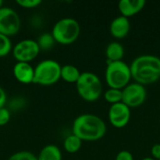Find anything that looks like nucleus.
<instances>
[{"label":"nucleus","instance_id":"nucleus-1","mask_svg":"<svg viewBox=\"0 0 160 160\" xmlns=\"http://www.w3.org/2000/svg\"><path fill=\"white\" fill-rule=\"evenodd\" d=\"M129 67L132 79L143 86L155 83L160 79V57L157 55H140Z\"/></svg>","mask_w":160,"mask_h":160},{"label":"nucleus","instance_id":"nucleus-2","mask_svg":"<svg viewBox=\"0 0 160 160\" xmlns=\"http://www.w3.org/2000/svg\"><path fill=\"white\" fill-rule=\"evenodd\" d=\"M106 132V123L96 114H81L74 119L72 124V134L79 137L82 141H98L105 136Z\"/></svg>","mask_w":160,"mask_h":160},{"label":"nucleus","instance_id":"nucleus-3","mask_svg":"<svg viewBox=\"0 0 160 160\" xmlns=\"http://www.w3.org/2000/svg\"><path fill=\"white\" fill-rule=\"evenodd\" d=\"M132 79L130 67L122 61L107 62L105 70V81L109 88L123 90L130 83Z\"/></svg>","mask_w":160,"mask_h":160},{"label":"nucleus","instance_id":"nucleus-4","mask_svg":"<svg viewBox=\"0 0 160 160\" xmlns=\"http://www.w3.org/2000/svg\"><path fill=\"white\" fill-rule=\"evenodd\" d=\"M76 89L83 100L94 102L102 95V82L97 74L90 71L82 72L76 82Z\"/></svg>","mask_w":160,"mask_h":160},{"label":"nucleus","instance_id":"nucleus-5","mask_svg":"<svg viewBox=\"0 0 160 160\" xmlns=\"http://www.w3.org/2000/svg\"><path fill=\"white\" fill-rule=\"evenodd\" d=\"M81 33V26L77 20L73 18H62L58 20L52 30V35L55 42L62 45H69L75 42Z\"/></svg>","mask_w":160,"mask_h":160},{"label":"nucleus","instance_id":"nucleus-6","mask_svg":"<svg viewBox=\"0 0 160 160\" xmlns=\"http://www.w3.org/2000/svg\"><path fill=\"white\" fill-rule=\"evenodd\" d=\"M62 66L53 59L40 61L35 67L34 82L42 86L53 85L61 79Z\"/></svg>","mask_w":160,"mask_h":160},{"label":"nucleus","instance_id":"nucleus-7","mask_svg":"<svg viewBox=\"0 0 160 160\" xmlns=\"http://www.w3.org/2000/svg\"><path fill=\"white\" fill-rule=\"evenodd\" d=\"M40 52L37 40L25 38L17 42L12 49V55L17 62L30 63L35 60Z\"/></svg>","mask_w":160,"mask_h":160},{"label":"nucleus","instance_id":"nucleus-8","mask_svg":"<svg viewBox=\"0 0 160 160\" xmlns=\"http://www.w3.org/2000/svg\"><path fill=\"white\" fill-rule=\"evenodd\" d=\"M22 25V21L16 10L9 7L0 8V33L11 37L16 35Z\"/></svg>","mask_w":160,"mask_h":160},{"label":"nucleus","instance_id":"nucleus-9","mask_svg":"<svg viewBox=\"0 0 160 160\" xmlns=\"http://www.w3.org/2000/svg\"><path fill=\"white\" fill-rule=\"evenodd\" d=\"M122 102L130 109L142 106L145 102L147 97L145 86L138 82H130L122 90Z\"/></svg>","mask_w":160,"mask_h":160},{"label":"nucleus","instance_id":"nucleus-10","mask_svg":"<svg viewBox=\"0 0 160 160\" xmlns=\"http://www.w3.org/2000/svg\"><path fill=\"white\" fill-rule=\"evenodd\" d=\"M130 110L131 109L123 102L111 105L108 112V117L111 125L116 128H125L131 118Z\"/></svg>","mask_w":160,"mask_h":160},{"label":"nucleus","instance_id":"nucleus-11","mask_svg":"<svg viewBox=\"0 0 160 160\" xmlns=\"http://www.w3.org/2000/svg\"><path fill=\"white\" fill-rule=\"evenodd\" d=\"M13 76L20 83L30 84L34 82L35 68L32 67L30 63L25 62H16L13 66Z\"/></svg>","mask_w":160,"mask_h":160},{"label":"nucleus","instance_id":"nucleus-12","mask_svg":"<svg viewBox=\"0 0 160 160\" xmlns=\"http://www.w3.org/2000/svg\"><path fill=\"white\" fill-rule=\"evenodd\" d=\"M130 22L128 18H126L122 15L114 18L110 24L111 35L116 39L125 38L130 32Z\"/></svg>","mask_w":160,"mask_h":160},{"label":"nucleus","instance_id":"nucleus-13","mask_svg":"<svg viewBox=\"0 0 160 160\" xmlns=\"http://www.w3.org/2000/svg\"><path fill=\"white\" fill-rule=\"evenodd\" d=\"M145 5L144 0H121L118 3V9L122 16L130 18L142 11Z\"/></svg>","mask_w":160,"mask_h":160},{"label":"nucleus","instance_id":"nucleus-14","mask_svg":"<svg viewBox=\"0 0 160 160\" xmlns=\"http://www.w3.org/2000/svg\"><path fill=\"white\" fill-rule=\"evenodd\" d=\"M105 54L107 57V62H116L122 61L125 55L124 46L118 41H112L108 44Z\"/></svg>","mask_w":160,"mask_h":160},{"label":"nucleus","instance_id":"nucleus-15","mask_svg":"<svg viewBox=\"0 0 160 160\" xmlns=\"http://www.w3.org/2000/svg\"><path fill=\"white\" fill-rule=\"evenodd\" d=\"M38 160H62V152L58 146L48 144L40 150Z\"/></svg>","mask_w":160,"mask_h":160},{"label":"nucleus","instance_id":"nucleus-16","mask_svg":"<svg viewBox=\"0 0 160 160\" xmlns=\"http://www.w3.org/2000/svg\"><path fill=\"white\" fill-rule=\"evenodd\" d=\"M82 72L73 65H65L61 68V79L69 83H76Z\"/></svg>","mask_w":160,"mask_h":160},{"label":"nucleus","instance_id":"nucleus-17","mask_svg":"<svg viewBox=\"0 0 160 160\" xmlns=\"http://www.w3.org/2000/svg\"><path fill=\"white\" fill-rule=\"evenodd\" d=\"M82 141L74 134H70L68 137H66L63 142L65 151L69 154H75L79 152L80 149L82 148Z\"/></svg>","mask_w":160,"mask_h":160},{"label":"nucleus","instance_id":"nucleus-18","mask_svg":"<svg viewBox=\"0 0 160 160\" xmlns=\"http://www.w3.org/2000/svg\"><path fill=\"white\" fill-rule=\"evenodd\" d=\"M122 98H123V92L120 89L109 88L104 93V99L111 105L122 102Z\"/></svg>","mask_w":160,"mask_h":160},{"label":"nucleus","instance_id":"nucleus-19","mask_svg":"<svg viewBox=\"0 0 160 160\" xmlns=\"http://www.w3.org/2000/svg\"><path fill=\"white\" fill-rule=\"evenodd\" d=\"M40 50H44V51H48L50 49H52L54 44H55V40L52 35V33H43L41 34L38 40H37Z\"/></svg>","mask_w":160,"mask_h":160},{"label":"nucleus","instance_id":"nucleus-20","mask_svg":"<svg viewBox=\"0 0 160 160\" xmlns=\"http://www.w3.org/2000/svg\"><path fill=\"white\" fill-rule=\"evenodd\" d=\"M12 42L10 38L0 33V57H5L12 52Z\"/></svg>","mask_w":160,"mask_h":160},{"label":"nucleus","instance_id":"nucleus-21","mask_svg":"<svg viewBox=\"0 0 160 160\" xmlns=\"http://www.w3.org/2000/svg\"><path fill=\"white\" fill-rule=\"evenodd\" d=\"M8 160H38V157L29 151H20L11 155Z\"/></svg>","mask_w":160,"mask_h":160},{"label":"nucleus","instance_id":"nucleus-22","mask_svg":"<svg viewBox=\"0 0 160 160\" xmlns=\"http://www.w3.org/2000/svg\"><path fill=\"white\" fill-rule=\"evenodd\" d=\"M16 3L23 8H38L42 2L41 0H18Z\"/></svg>","mask_w":160,"mask_h":160},{"label":"nucleus","instance_id":"nucleus-23","mask_svg":"<svg viewBox=\"0 0 160 160\" xmlns=\"http://www.w3.org/2000/svg\"><path fill=\"white\" fill-rule=\"evenodd\" d=\"M10 111L9 109L3 107L0 109V127L7 125L10 120Z\"/></svg>","mask_w":160,"mask_h":160},{"label":"nucleus","instance_id":"nucleus-24","mask_svg":"<svg viewBox=\"0 0 160 160\" xmlns=\"http://www.w3.org/2000/svg\"><path fill=\"white\" fill-rule=\"evenodd\" d=\"M115 160H134V158H133V155L129 151L122 150L117 154Z\"/></svg>","mask_w":160,"mask_h":160},{"label":"nucleus","instance_id":"nucleus-25","mask_svg":"<svg viewBox=\"0 0 160 160\" xmlns=\"http://www.w3.org/2000/svg\"><path fill=\"white\" fill-rule=\"evenodd\" d=\"M152 158L156 160H160V143H156L151 148Z\"/></svg>","mask_w":160,"mask_h":160},{"label":"nucleus","instance_id":"nucleus-26","mask_svg":"<svg viewBox=\"0 0 160 160\" xmlns=\"http://www.w3.org/2000/svg\"><path fill=\"white\" fill-rule=\"evenodd\" d=\"M6 103H7V94L5 90L0 86V109L5 107Z\"/></svg>","mask_w":160,"mask_h":160},{"label":"nucleus","instance_id":"nucleus-27","mask_svg":"<svg viewBox=\"0 0 160 160\" xmlns=\"http://www.w3.org/2000/svg\"><path fill=\"white\" fill-rule=\"evenodd\" d=\"M142 160H156V159H154L153 158H144L143 159H142Z\"/></svg>","mask_w":160,"mask_h":160},{"label":"nucleus","instance_id":"nucleus-28","mask_svg":"<svg viewBox=\"0 0 160 160\" xmlns=\"http://www.w3.org/2000/svg\"><path fill=\"white\" fill-rule=\"evenodd\" d=\"M3 5H4V2H3L2 0H0V8H1L2 7H4Z\"/></svg>","mask_w":160,"mask_h":160},{"label":"nucleus","instance_id":"nucleus-29","mask_svg":"<svg viewBox=\"0 0 160 160\" xmlns=\"http://www.w3.org/2000/svg\"><path fill=\"white\" fill-rule=\"evenodd\" d=\"M159 111H160V103H159Z\"/></svg>","mask_w":160,"mask_h":160},{"label":"nucleus","instance_id":"nucleus-30","mask_svg":"<svg viewBox=\"0 0 160 160\" xmlns=\"http://www.w3.org/2000/svg\"><path fill=\"white\" fill-rule=\"evenodd\" d=\"M159 124H160V120H159Z\"/></svg>","mask_w":160,"mask_h":160}]
</instances>
